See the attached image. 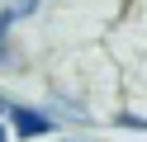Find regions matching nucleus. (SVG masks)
<instances>
[{
    "instance_id": "obj_5",
    "label": "nucleus",
    "mask_w": 147,
    "mask_h": 142,
    "mask_svg": "<svg viewBox=\"0 0 147 142\" xmlns=\"http://www.w3.org/2000/svg\"><path fill=\"white\" fill-rule=\"evenodd\" d=\"M0 142H5V128H0Z\"/></svg>"
},
{
    "instance_id": "obj_2",
    "label": "nucleus",
    "mask_w": 147,
    "mask_h": 142,
    "mask_svg": "<svg viewBox=\"0 0 147 142\" xmlns=\"http://www.w3.org/2000/svg\"><path fill=\"white\" fill-rule=\"evenodd\" d=\"M33 5H38V0H19V5H10L5 14H10V19H24V14H33Z\"/></svg>"
},
{
    "instance_id": "obj_1",
    "label": "nucleus",
    "mask_w": 147,
    "mask_h": 142,
    "mask_svg": "<svg viewBox=\"0 0 147 142\" xmlns=\"http://www.w3.org/2000/svg\"><path fill=\"white\" fill-rule=\"evenodd\" d=\"M14 118V133H24V137H48L52 128H57V118H48V114L38 109H24V104H14V109H5Z\"/></svg>"
},
{
    "instance_id": "obj_4",
    "label": "nucleus",
    "mask_w": 147,
    "mask_h": 142,
    "mask_svg": "<svg viewBox=\"0 0 147 142\" xmlns=\"http://www.w3.org/2000/svg\"><path fill=\"white\" fill-rule=\"evenodd\" d=\"M5 109H10V104H5V100H0V114H5Z\"/></svg>"
},
{
    "instance_id": "obj_3",
    "label": "nucleus",
    "mask_w": 147,
    "mask_h": 142,
    "mask_svg": "<svg viewBox=\"0 0 147 142\" xmlns=\"http://www.w3.org/2000/svg\"><path fill=\"white\" fill-rule=\"evenodd\" d=\"M123 123V128H147V118H133V114H128V118H119Z\"/></svg>"
}]
</instances>
